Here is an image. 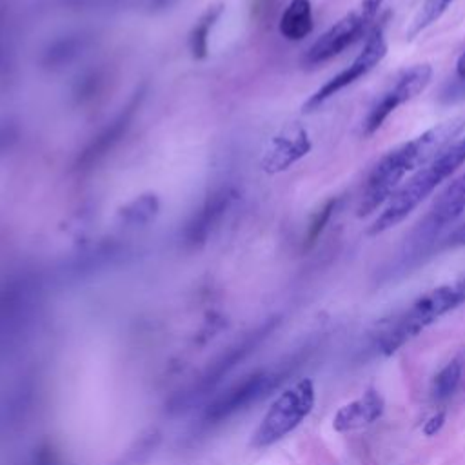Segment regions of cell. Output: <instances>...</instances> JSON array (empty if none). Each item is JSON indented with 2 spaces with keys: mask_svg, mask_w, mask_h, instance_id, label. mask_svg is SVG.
Here are the masks:
<instances>
[{
  "mask_svg": "<svg viewBox=\"0 0 465 465\" xmlns=\"http://www.w3.org/2000/svg\"><path fill=\"white\" fill-rule=\"evenodd\" d=\"M449 245L452 247H458V245H465V223L456 227L450 236H449Z\"/></svg>",
  "mask_w": 465,
  "mask_h": 465,
  "instance_id": "obj_30",
  "label": "cell"
},
{
  "mask_svg": "<svg viewBox=\"0 0 465 465\" xmlns=\"http://www.w3.org/2000/svg\"><path fill=\"white\" fill-rule=\"evenodd\" d=\"M142 100H143V89L136 91L129 98V102L122 107V111L85 145V149L80 153V156L76 160L78 171H87V169L94 167L120 143V140L129 131Z\"/></svg>",
  "mask_w": 465,
  "mask_h": 465,
  "instance_id": "obj_10",
  "label": "cell"
},
{
  "mask_svg": "<svg viewBox=\"0 0 465 465\" xmlns=\"http://www.w3.org/2000/svg\"><path fill=\"white\" fill-rule=\"evenodd\" d=\"M460 91V94H465V51L460 54L456 62V84L452 87V93Z\"/></svg>",
  "mask_w": 465,
  "mask_h": 465,
  "instance_id": "obj_29",
  "label": "cell"
},
{
  "mask_svg": "<svg viewBox=\"0 0 465 465\" xmlns=\"http://www.w3.org/2000/svg\"><path fill=\"white\" fill-rule=\"evenodd\" d=\"M160 440L162 436L156 429L143 432L113 465H143L158 449Z\"/></svg>",
  "mask_w": 465,
  "mask_h": 465,
  "instance_id": "obj_20",
  "label": "cell"
},
{
  "mask_svg": "<svg viewBox=\"0 0 465 465\" xmlns=\"http://www.w3.org/2000/svg\"><path fill=\"white\" fill-rule=\"evenodd\" d=\"M465 213V171L456 176L432 202L425 216L423 229L427 232L440 231L456 222Z\"/></svg>",
  "mask_w": 465,
  "mask_h": 465,
  "instance_id": "obj_15",
  "label": "cell"
},
{
  "mask_svg": "<svg viewBox=\"0 0 465 465\" xmlns=\"http://www.w3.org/2000/svg\"><path fill=\"white\" fill-rule=\"evenodd\" d=\"M311 151V140L307 131L298 125H287L282 129L269 143L263 158L262 167L267 173H280L289 169L300 158H303Z\"/></svg>",
  "mask_w": 465,
  "mask_h": 465,
  "instance_id": "obj_12",
  "label": "cell"
},
{
  "mask_svg": "<svg viewBox=\"0 0 465 465\" xmlns=\"http://www.w3.org/2000/svg\"><path fill=\"white\" fill-rule=\"evenodd\" d=\"M218 15H220V7L209 9L202 16V20L196 24V27L193 29L191 38H189V45H191V53H193L194 58H203L205 56L207 42H209V33H211V27L214 25Z\"/></svg>",
  "mask_w": 465,
  "mask_h": 465,
  "instance_id": "obj_22",
  "label": "cell"
},
{
  "mask_svg": "<svg viewBox=\"0 0 465 465\" xmlns=\"http://www.w3.org/2000/svg\"><path fill=\"white\" fill-rule=\"evenodd\" d=\"M94 44V33L80 29V31H67L64 35L54 36L45 44L40 53V65L44 69H62L69 64L76 62L80 56L87 53V49Z\"/></svg>",
  "mask_w": 465,
  "mask_h": 465,
  "instance_id": "obj_14",
  "label": "cell"
},
{
  "mask_svg": "<svg viewBox=\"0 0 465 465\" xmlns=\"http://www.w3.org/2000/svg\"><path fill=\"white\" fill-rule=\"evenodd\" d=\"M465 162V136L456 140L436 160L418 169L385 203L378 218L369 225L367 234L378 236L405 220L445 178Z\"/></svg>",
  "mask_w": 465,
  "mask_h": 465,
  "instance_id": "obj_2",
  "label": "cell"
},
{
  "mask_svg": "<svg viewBox=\"0 0 465 465\" xmlns=\"http://www.w3.org/2000/svg\"><path fill=\"white\" fill-rule=\"evenodd\" d=\"M232 200H234V191L229 187H222L211 193L185 223L183 243L187 247L203 245L213 234V231L220 225L225 213L231 209Z\"/></svg>",
  "mask_w": 465,
  "mask_h": 465,
  "instance_id": "obj_11",
  "label": "cell"
},
{
  "mask_svg": "<svg viewBox=\"0 0 465 465\" xmlns=\"http://www.w3.org/2000/svg\"><path fill=\"white\" fill-rule=\"evenodd\" d=\"M336 198H331L327 200L311 218L309 225H307V231H305V236H303V245L305 247H311L316 243V240L322 236L325 225L329 223V220L332 218V213L336 209Z\"/></svg>",
  "mask_w": 465,
  "mask_h": 465,
  "instance_id": "obj_23",
  "label": "cell"
},
{
  "mask_svg": "<svg viewBox=\"0 0 465 465\" xmlns=\"http://www.w3.org/2000/svg\"><path fill=\"white\" fill-rule=\"evenodd\" d=\"M445 423V411H438L436 414H432L425 423H423V434L425 436H434L436 432H440V429Z\"/></svg>",
  "mask_w": 465,
  "mask_h": 465,
  "instance_id": "obj_28",
  "label": "cell"
},
{
  "mask_svg": "<svg viewBox=\"0 0 465 465\" xmlns=\"http://www.w3.org/2000/svg\"><path fill=\"white\" fill-rule=\"evenodd\" d=\"M160 211L158 196L153 193H145L136 196L133 202L124 205L118 213V218L127 227H142L147 225Z\"/></svg>",
  "mask_w": 465,
  "mask_h": 465,
  "instance_id": "obj_18",
  "label": "cell"
},
{
  "mask_svg": "<svg viewBox=\"0 0 465 465\" xmlns=\"http://www.w3.org/2000/svg\"><path fill=\"white\" fill-rule=\"evenodd\" d=\"M454 0H425L418 11V15L414 16L411 27H409V38H414L416 35H420L423 29H427L429 25H432L445 11L447 7L452 4Z\"/></svg>",
  "mask_w": 465,
  "mask_h": 465,
  "instance_id": "obj_21",
  "label": "cell"
},
{
  "mask_svg": "<svg viewBox=\"0 0 465 465\" xmlns=\"http://www.w3.org/2000/svg\"><path fill=\"white\" fill-rule=\"evenodd\" d=\"M430 78H432V67L429 64H416L401 71L394 78V82L371 105L361 124V134L363 136L374 134L400 105L418 96L429 85Z\"/></svg>",
  "mask_w": 465,
  "mask_h": 465,
  "instance_id": "obj_8",
  "label": "cell"
},
{
  "mask_svg": "<svg viewBox=\"0 0 465 465\" xmlns=\"http://www.w3.org/2000/svg\"><path fill=\"white\" fill-rule=\"evenodd\" d=\"M31 465H67V463L49 443H45V445H40L38 449H35Z\"/></svg>",
  "mask_w": 465,
  "mask_h": 465,
  "instance_id": "obj_27",
  "label": "cell"
},
{
  "mask_svg": "<svg viewBox=\"0 0 465 465\" xmlns=\"http://www.w3.org/2000/svg\"><path fill=\"white\" fill-rule=\"evenodd\" d=\"M463 129L465 118L452 116L427 129L416 138L391 149L369 173L361 189L356 214L360 218L369 216L378 207L387 203L401 185V180L407 173L418 171L436 160L445 149H449L456 142Z\"/></svg>",
  "mask_w": 465,
  "mask_h": 465,
  "instance_id": "obj_1",
  "label": "cell"
},
{
  "mask_svg": "<svg viewBox=\"0 0 465 465\" xmlns=\"http://www.w3.org/2000/svg\"><path fill=\"white\" fill-rule=\"evenodd\" d=\"M125 254V249L114 242H105L96 245L94 249H89L82 254H78L76 258L69 260L65 263V267L62 269L64 278H85L91 276L113 263H116L122 256Z\"/></svg>",
  "mask_w": 465,
  "mask_h": 465,
  "instance_id": "obj_16",
  "label": "cell"
},
{
  "mask_svg": "<svg viewBox=\"0 0 465 465\" xmlns=\"http://www.w3.org/2000/svg\"><path fill=\"white\" fill-rule=\"evenodd\" d=\"M102 82H104V74L100 71L87 73L74 87V96L78 98V102L96 96V93H100L102 89Z\"/></svg>",
  "mask_w": 465,
  "mask_h": 465,
  "instance_id": "obj_25",
  "label": "cell"
},
{
  "mask_svg": "<svg viewBox=\"0 0 465 465\" xmlns=\"http://www.w3.org/2000/svg\"><path fill=\"white\" fill-rule=\"evenodd\" d=\"M292 372L289 363H283L278 369H260L254 371L238 381L231 383L225 391L216 394L205 407L200 418V429L209 430L214 429L238 412L247 411L251 405L267 398L272 391H276L287 376Z\"/></svg>",
  "mask_w": 465,
  "mask_h": 465,
  "instance_id": "obj_4",
  "label": "cell"
},
{
  "mask_svg": "<svg viewBox=\"0 0 465 465\" xmlns=\"http://www.w3.org/2000/svg\"><path fill=\"white\" fill-rule=\"evenodd\" d=\"M465 302V280L452 285H440L420 296L396 322L381 334L380 351L389 356L416 338L423 329Z\"/></svg>",
  "mask_w": 465,
  "mask_h": 465,
  "instance_id": "obj_3",
  "label": "cell"
},
{
  "mask_svg": "<svg viewBox=\"0 0 465 465\" xmlns=\"http://www.w3.org/2000/svg\"><path fill=\"white\" fill-rule=\"evenodd\" d=\"M60 2L69 9H82V11H114L125 4V0H60Z\"/></svg>",
  "mask_w": 465,
  "mask_h": 465,
  "instance_id": "obj_26",
  "label": "cell"
},
{
  "mask_svg": "<svg viewBox=\"0 0 465 465\" xmlns=\"http://www.w3.org/2000/svg\"><path fill=\"white\" fill-rule=\"evenodd\" d=\"M385 20H387V15L380 20V24H374V27L367 35L365 45L358 53V56L343 71H340L336 76L327 80L314 94H311V98L303 104V111L318 109L323 102H327L331 96H334L347 85H351L356 80H360L361 76H365L385 58V54H387V42H385V35H383Z\"/></svg>",
  "mask_w": 465,
  "mask_h": 465,
  "instance_id": "obj_9",
  "label": "cell"
},
{
  "mask_svg": "<svg viewBox=\"0 0 465 465\" xmlns=\"http://www.w3.org/2000/svg\"><path fill=\"white\" fill-rule=\"evenodd\" d=\"M314 383L309 378H302L289 389H285L269 407L258 429L252 432V447H269L292 432L314 407Z\"/></svg>",
  "mask_w": 465,
  "mask_h": 465,
  "instance_id": "obj_6",
  "label": "cell"
},
{
  "mask_svg": "<svg viewBox=\"0 0 465 465\" xmlns=\"http://www.w3.org/2000/svg\"><path fill=\"white\" fill-rule=\"evenodd\" d=\"M461 372L463 367L460 363V360H450L434 378L430 383V396L434 401L443 403L447 401L458 389L460 381H461Z\"/></svg>",
  "mask_w": 465,
  "mask_h": 465,
  "instance_id": "obj_19",
  "label": "cell"
},
{
  "mask_svg": "<svg viewBox=\"0 0 465 465\" xmlns=\"http://www.w3.org/2000/svg\"><path fill=\"white\" fill-rule=\"evenodd\" d=\"M22 129L15 120L4 118L0 120V156L13 151V147L20 142Z\"/></svg>",
  "mask_w": 465,
  "mask_h": 465,
  "instance_id": "obj_24",
  "label": "cell"
},
{
  "mask_svg": "<svg viewBox=\"0 0 465 465\" xmlns=\"http://www.w3.org/2000/svg\"><path fill=\"white\" fill-rule=\"evenodd\" d=\"M383 0H361L360 5L347 15H343L338 22H334L303 54L302 62L307 67H316L341 51L358 42L363 35H369L374 27V18L380 11Z\"/></svg>",
  "mask_w": 465,
  "mask_h": 465,
  "instance_id": "obj_7",
  "label": "cell"
},
{
  "mask_svg": "<svg viewBox=\"0 0 465 465\" xmlns=\"http://www.w3.org/2000/svg\"><path fill=\"white\" fill-rule=\"evenodd\" d=\"M276 318H271L258 325L256 329L245 332L240 340L227 345L214 360L209 361V365L202 371V374L183 391L176 392L169 400V411L171 412H182L187 411L191 405L203 400L240 361H243L251 352L256 351V347L272 332L276 327Z\"/></svg>",
  "mask_w": 465,
  "mask_h": 465,
  "instance_id": "obj_5",
  "label": "cell"
},
{
  "mask_svg": "<svg viewBox=\"0 0 465 465\" xmlns=\"http://www.w3.org/2000/svg\"><path fill=\"white\" fill-rule=\"evenodd\" d=\"M385 411V401L381 394L374 389H367L360 398L341 405L334 418L332 429L336 432H351L358 429H365L376 423Z\"/></svg>",
  "mask_w": 465,
  "mask_h": 465,
  "instance_id": "obj_13",
  "label": "cell"
},
{
  "mask_svg": "<svg viewBox=\"0 0 465 465\" xmlns=\"http://www.w3.org/2000/svg\"><path fill=\"white\" fill-rule=\"evenodd\" d=\"M4 24H5V7H4V4H0V31L4 27Z\"/></svg>",
  "mask_w": 465,
  "mask_h": 465,
  "instance_id": "obj_31",
  "label": "cell"
},
{
  "mask_svg": "<svg viewBox=\"0 0 465 465\" xmlns=\"http://www.w3.org/2000/svg\"><path fill=\"white\" fill-rule=\"evenodd\" d=\"M314 27L311 0H291L280 16V35L285 40L300 42L311 35Z\"/></svg>",
  "mask_w": 465,
  "mask_h": 465,
  "instance_id": "obj_17",
  "label": "cell"
}]
</instances>
